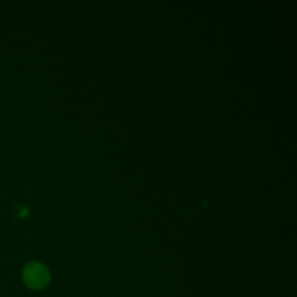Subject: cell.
Listing matches in <instances>:
<instances>
[{
	"instance_id": "1",
	"label": "cell",
	"mask_w": 297,
	"mask_h": 297,
	"mask_svg": "<svg viewBox=\"0 0 297 297\" xmlns=\"http://www.w3.org/2000/svg\"><path fill=\"white\" fill-rule=\"evenodd\" d=\"M24 280L29 288L42 289L49 283L50 274L40 262H30L24 269Z\"/></svg>"
}]
</instances>
